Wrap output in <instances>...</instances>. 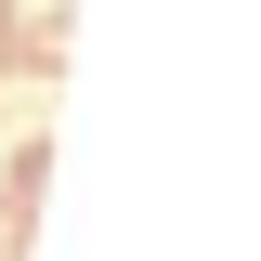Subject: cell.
<instances>
[{
  "label": "cell",
  "mask_w": 261,
  "mask_h": 261,
  "mask_svg": "<svg viewBox=\"0 0 261 261\" xmlns=\"http://www.w3.org/2000/svg\"><path fill=\"white\" fill-rule=\"evenodd\" d=\"M39 170H53V144H27V157L0 170V261L27 248V209H39Z\"/></svg>",
  "instance_id": "1"
},
{
  "label": "cell",
  "mask_w": 261,
  "mask_h": 261,
  "mask_svg": "<svg viewBox=\"0 0 261 261\" xmlns=\"http://www.w3.org/2000/svg\"><path fill=\"white\" fill-rule=\"evenodd\" d=\"M0 53H13V0H0Z\"/></svg>",
  "instance_id": "2"
}]
</instances>
